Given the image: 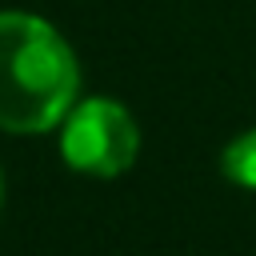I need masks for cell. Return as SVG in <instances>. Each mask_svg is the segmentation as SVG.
<instances>
[{"label":"cell","instance_id":"obj_1","mask_svg":"<svg viewBox=\"0 0 256 256\" xmlns=\"http://www.w3.org/2000/svg\"><path fill=\"white\" fill-rule=\"evenodd\" d=\"M76 56L40 16L0 12V128L44 132L72 112Z\"/></svg>","mask_w":256,"mask_h":256},{"label":"cell","instance_id":"obj_2","mask_svg":"<svg viewBox=\"0 0 256 256\" xmlns=\"http://www.w3.org/2000/svg\"><path fill=\"white\" fill-rule=\"evenodd\" d=\"M60 148H64V160L76 172L120 176L136 160L140 132H136L132 116L116 100H84V104H76L68 112Z\"/></svg>","mask_w":256,"mask_h":256},{"label":"cell","instance_id":"obj_3","mask_svg":"<svg viewBox=\"0 0 256 256\" xmlns=\"http://www.w3.org/2000/svg\"><path fill=\"white\" fill-rule=\"evenodd\" d=\"M220 168H224V176H228L232 184H240V188H256V128L244 132V136H236V140L224 148Z\"/></svg>","mask_w":256,"mask_h":256},{"label":"cell","instance_id":"obj_4","mask_svg":"<svg viewBox=\"0 0 256 256\" xmlns=\"http://www.w3.org/2000/svg\"><path fill=\"white\" fill-rule=\"evenodd\" d=\"M0 196H4V184H0Z\"/></svg>","mask_w":256,"mask_h":256}]
</instances>
